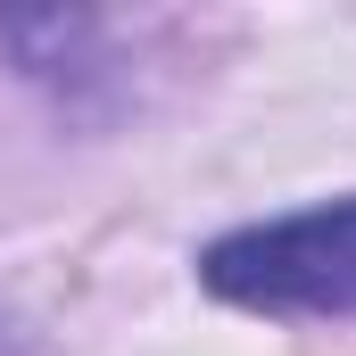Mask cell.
<instances>
[{"label": "cell", "mask_w": 356, "mask_h": 356, "mask_svg": "<svg viewBox=\"0 0 356 356\" xmlns=\"http://www.w3.org/2000/svg\"><path fill=\"white\" fill-rule=\"evenodd\" d=\"M207 290L232 307H273V315H332L356 307V199L348 207H315V216H282L257 232L216 241L207 257Z\"/></svg>", "instance_id": "1"}]
</instances>
